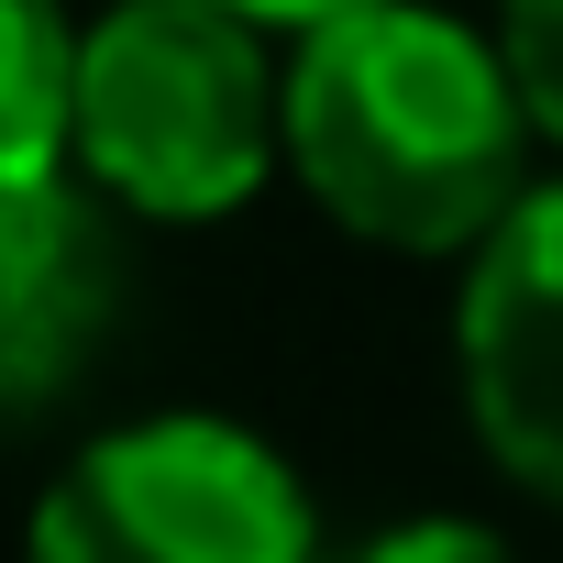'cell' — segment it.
I'll use <instances>...</instances> for the list:
<instances>
[{"instance_id":"6da1fadb","label":"cell","mask_w":563,"mask_h":563,"mask_svg":"<svg viewBox=\"0 0 563 563\" xmlns=\"http://www.w3.org/2000/svg\"><path fill=\"white\" fill-rule=\"evenodd\" d=\"M530 100L497 34L431 0H365L288 34V177L376 254H475L530 177Z\"/></svg>"},{"instance_id":"7a4b0ae2","label":"cell","mask_w":563,"mask_h":563,"mask_svg":"<svg viewBox=\"0 0 563 563\" xmlns=\"http://www.w3.org/2000/svg\"><path fill=\"white\" fill-rule=\"evenodd\" d=\"M288 166V67L221 0H111L78 56V177L122 221H232Z\"/></svg>"},{"instance_id":"3957f363","label":"cell","mask_w":563,"mask_h":563,"mask_svg":"<svg viewBox=\"0 0 563 563\" xmlns=\"http://www.w3.org/2000/svg\"><path fill=\"white\" fill-rule=\"evenodd\" d=\"M23 563H321L299 464L221 409L89 431L23 519Z\"/></svg>"},{"instance_id":"277c9868","label":"cell","mask_w":563,"mask_h":563,"mask_svg":"<svg viewBox=\"0 0 563 563\" xmlns=\"http://www.w3.org/2000/svg\"><path fill=\"white\" fill-rule=\"evenodd\" d=\"M453 387L475 453L563 508V177H541L475 254L453 299Z\"/></svg>"},{"instance_id":"5b68a950","label":"cell","mask_w":563,"mask_h":563,"mask_svg":"<svg viewBox=\"0 0 563 563\" xmlns=\"http://www.w3.org/2000/svg\"><path fill=\"white\" fill-rule=\"evenodd\" d=\"M122 310V243L111 199L56 166V177H0V420L56 409Z\"/></svg>"},{"instance_id":"8992f818","label":"cell","mask_w":563,"mask_h":563,"mask_svg":"<svg viewBox=\"0 0 563 563\" xmlns=\"http://www.w3.org/2000/svg\"><path fill=\"white\" fill-rule=\"evenodd\" d=\"M78 56L89 23L67 0H0V177L78 166Z\"/></svg>"},{"instance_id":"52a82bcc","label":"cell","mask_w":563,"mask_h":563,"mask_svg":"<svg viewBox=\"0 0 563 563\" xmlns=\"http://www.w3.org/2000/svg\"><path fill=\"white\" fill-rule=\"evenodd\" d=\"M497 56H508L541 144L563 155V0H497Z\"/></svg>"},{"instance_id":"ba28073f","label":"cell","mask_w":563,"mask_h":563,"mask_svg":"<svg viewBox=\"0 0 563 563\" xmlns=\"http://www.w3.org/2000/svg\"><path fill=\"white\" fill-rule=\"evenodd\" d=\"M321 563H519L486 519H453V508H431V519H387V530H365L354 552H321Z\"/></svg>"},{"instance_id":"9c48e42d","label":"cell","mask_w":563,"mask_h":563,"mask_svg":"<svg viewBox=\"0 0 563 563\" xmlns=\"http://www.w3.org/2000/svg\"><path fill=\"white\" fill-rule=\"evenodd\" d=\"M221 12H243V23H265V34H310V23L365 12V0H221Z\"/></svg>"}]
</instances>
